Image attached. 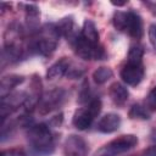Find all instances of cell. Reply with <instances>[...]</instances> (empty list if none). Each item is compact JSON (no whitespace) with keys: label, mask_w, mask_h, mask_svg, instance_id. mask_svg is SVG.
Listing matches in <instances>:
<instances>
[{"label":"cell","mask_w":156,"mask_h":156,"mask_svg":"<svg viewBox=\"0 0 156 156\" xmlns=\"http://www.w3.org/2000/svg\"><path fill=\"white\" fill-rule=\"evenodd\" d=\"M27 138L29 141L30 150L34 155L46 156L50 155L55 149L54 134L50 129V126L46 123H38L29 126Z\"/></svg>","instance_id":"obj_1"},{"label":"cell","mask_w":156,"mask_h":156,"mask_svg":"<svg viewBox=\"0 0 156 156\" xmlns=\"http://www.w3.org/2000/svg\"><path fill=\"white\" fill-rule=\"evenodd\" d=\"M144 49L140 45L130 46L128 51L127 63L121 69V78L128 85H138L145 74L144 65H143Z\"/></svg>","instance_id":"obj_2"},{"label":"cell","mask_w":156,"mask_h":156,"mask_svg":"<svg viewBox=\"0 0 156 156\" xmlns=\"http://www.w3.org/2000/svg\"><path fill=\"white\" fill-rule=\"evenodd\" d=\"M112 23L117 30L127 32L134 39H140L144 34L143 20L134 11H116L112 17Z\"/></svg>","instance_id":"obj_3"},{"label":"cell","mask_w":156,"mask_h":156,"mask_svg":"<svg viewBox=\"0 0 156 156\" xmlns=\"http://www.w3.org/2000/svg\"><path fill=\"white\" fill-rule=\"evenodd\" d=\"M101 107H102V104L99 98L90 99V101L85 107H80L76 110L72 118L73 126L79 130L88 129L93 124V121L95 119V117L100 113Z\"/></svg>","instance_id":"obj_4"},{"label":"cell","mask_w":156,"mask_h":156,"mask_svg":"<svg viewBox=\"0 0 156 156\" xmlns=\"http://www.w3.org/2000/svg\"><path fill=\"white\" fill-rule=\"evenodd\" d=\"M136 144H138V138L134 134H124L98 149L94 156H117L119 154H123L133 149L134 146H136Z\"/></svg>","instance_id":"obj_5"},{"label":"cell","mask_w":156,"mask_h":156,"mask_svg":"<svg viewBox=\"0 0 156 156\" xmlns=\"http://www.w3.org/2000/svg\"><path fill=\"white\" fill-rule=\"evenodd\" d=\"M76 52V55L83 60H104L106 58V52L100 44H93L85 40L80 33L69 43Z\"/></svg>","instance_id":"obj_6"},{"label":"cell","mask_w":156,"mask_h":156,"mask_svg":"<svg viewBox=\"0 0 156 156\" xmlns=\"http://www.w3.org/2000/svg\"><path fill=\"white\" fill-rule=\"evenodd\" d=\"M66 99V91L62 88L51 89L41 95V99L38 104V111L40 115H48L56 108H58Z\"/></svg>","instance_id":"obj_7"},{"label":"cell","mask_w":156,"mask_h":156,"mask_svg":"<svg viewBox=\"0 0 156 156\" xmlns=\"http://www.w3.org/2000/svg\"><path fill=\"white\" fill-rule=\"evenodd\" d=\"M26 99H27V94L23 91H15L1 98V104H0L1 123H4L5 119L10 115H12L16 110H18V107L23 106Z\"/></svg>","instance_id":"obj_8"},{"label":"cell","mask_w":156,"mask_h":156,"mask_svg":"<svg viewBox=\"0 0 156 156\" xmlns=\"http://www.w3.org/2000/svg\"><path fill=\"white\" fill-rule=\"evenodd\" d=\"M63 152L66 156H87L88 145L82 136L69 135L65 141Z\"/></svg>","instance_id":"obj_9"},{"label":"cell","mask_w":156,"mask_h":156,"mask_svg":"<svg viewBox=\"0 0 156 156\" xmlns=\"http://www.w3.org/2000/svg\"><path fill=\"white\" fill-rule=\"evenodd\" d=\"M24 6V12H26V24L32 35H34L40 28H39V17H40V11L37 5L34 4H26Z\"/></svg>","instance_id":"obj_10"},{"label":"cell","mask_w":156,"mask_h":156,"mask_svg":"<svg viewBox=\"0 0 156 156\" xmlns=\"http://www.w3.org/2000/svg\"><path fill=\"white\" fill-rule=\"evenodd\" d=\"M119 126H121V116L115 112H110L100 118V121L98 122V130L108 134L116 132L119 128Z\"/></svg>","instance_id":"obj_11"},{"label":"cell","mask_w":156,"mask_h":156,"mask_svg":"<svg viewBox=\"0 0 156 156\" xmlns=\"http://www.w3.org/2000/svg\"><path fill=\"white\" fill-rule=\"evenodd\" d=\"M71 67V62L67 57H62L61 60L56 61L55 63H52L46 72V78L49 80H55L58 79L61 77H63L65 74H67L68 69Z\"/></svg>","instance_id":"obj_12"},{"label":"cell","mask_w":156,"mask_h":156,"mask_svg":"<svg viewBox=\"0 0 156 156\" xmlns=\"http://www.w3.org/2000/svg\"><path fill=\"white\" fill-rule=\"evenodd\" d=\"M24 80L23 76H18V74H9L1 78L0 82V96L4 98L9 94L12 93V89L16 88L17 85H20L22 82Z\"/></svg>","instance_id":"obj_13"},{"label":"cell","mask_w":156,"mask_h":156,"mask_svg":"<svg viewBox=\"0 0 156 156\" xmlns=\"http://www.w3.org/2000/svg\"><path fill=\"white\" fill-rule=\"evenodd\" d=\"M108 94L116 105H123L128 100V96H129L128 89L118 82L111 84V87L108 89Z\"/></svg>","instance_id":"obj_14"},{"label":"cell","mask_w":156,"mask_h":156,"mask_svg":"<svg viewBox=\"0 0 156 156\" xmlns=\"http://www.w3.org/2000/svg\"><path fill=\"white\" fill-rule=\"evenodd\" d=\"M80 35L85 40H88L93 44H99L100 35H99V32H98V28H96L95 23L91 20H85L83 22V27L80 29Z\"/></svg>","instance_id":"obj_15"},{"label":"cell","mask_w":156,"mask_h":156,"mask_svg":"<svg viewBox=\"0 0 156 156\" xmlns=\"http://www.w3.org/2000/svg\"><path fill=\"white\" fill-rule=\"evenodd\" d=\"M112 76H113V72H112L111 68H108V67H99L93 72V80L96 84L101 85V84H105L108 79H111Z\"/></svg>","instance_id":"obj_16"},{"label":"cell","mask_w":156,"mask_h":156,"mask_svg":"<svg viewBox=\"0 0 156 156\" xmlns=\"http://www.w3.org/2000/svg\"><path fill=\"white\" fill-rule=\"evenodd\" d=\"M128 115L132 119H149L150 118V112L141 104H134L130 107Z\"/></svg>","instance_id":"obj_17"},{"label":"cell","mask_w":156,"mask_h":156,"mask_svg":"<svg viewBox=\"0 0 156 156\" xmlns=\"http://www.w3.org/2000/svg\"><path fill=\"white\" fill-rule=\"evenodd\" d=\"M144 106L146 107V110L149 112L156 111V87L152 88V90L147 94V96L145 98L144 101Z\"/></svg>","instance_id":"obj_18"},{"label":"cell","mask_w":156,"mask_h":156,"mask_svg":"<svg viewBox=\"0 0 156 156\" xmlns=\"http://www.w3.org/2000/svg\"><path fill=\"white\" fill-rule=\"evenodd\" d=\"M88 100H89V83L85 80V82L83 83V85H82L78 101L83 104V102H88ZM89 101H90V100H89Z\"/></svg>","instance_id":"obj_19"},{"label":"cell","mask_w":156,"mask_h":156,"mask_svg":"<svg viewBox=\"0 0 156 156\" xmlns=\"http://www.w3.org/2000/svg\"><path fill=\"white\" fill-rule=\"evenodd\" d=\"M0 156H27V155L23 149L12 147V149H7V150H2Z\"/></svg>","instance_id":"obj_20"},{"label":"cell","mask_w":156,"mask_h":156,"mask_svg":"<svg viewBox=\"0 0 156 156\" xmlns=\"http://www.w3.org/2000/svg\"><path fill=\"white\" fill-rule=\"evenodd\" d=\"M149 39H150L151 45L156 50V24L150 26V28H149Z\"/></svg>","instance_id":"obj_21"},{"label":"cell","mask_w":156,"mask_h":156,"mask_svg":"<svg viewBox=\"0 0 156 156\" xmlns=\"http://www.w3.org/2000/svg\"><path fill=\"white\" fill-rule=\"evenodd\" d=\"M61 122H62V113H58L57 116H55V117L51 118L49 126L51 124V126H54V127H58V126L61 124Z\"/></svg>","instance_id":"obj_22"},{"label":"cell","mask_w":156,"mask_h":156,"mask_svg":"<svg viewBox=\"0 0 156 156\" xmlns=\"http://www.w3.org/2000/svg\"><path fill=\"white\" fill-rule=\"evenodd\" d=\"M112 5H115V6H123V5H126V2H112Z\"/></svg>","instance_id":"obj_23"}]
</instances>
